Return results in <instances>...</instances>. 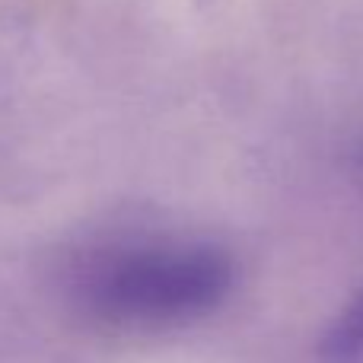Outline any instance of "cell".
<instances>
[{
    "label": "cell",
    "mask_w": 363,
    "mask_h": 363,
    "mask_svg": "<svg viewBox=\"0 0 363 363\" xmlns=\"http://www.w3.org/2000/svg\"><path fill=\"white\" fill-rule=\"evenodd\" d=\"M315 363H363V287L345 303L322 335Z\"/></svg>",
    "instance_id": "obj_2"
},
{
    "label": "cell",
    "mask_w": 363,
    "mask_h": 363,
    "mask_svg": "<svg viewBox=\"0 0 363 363\" xmlns=\"http://www.w3.org/2000/svg\"><path fill=\"white\" fill-rule=\"evenodd\" d=\"M236 287V262L217 242L182 236L121 239L74 264L89 315L128 328H169L217 313Z\"/></svg>",
    "instance_id": "obj_1"
}]
</instances>
